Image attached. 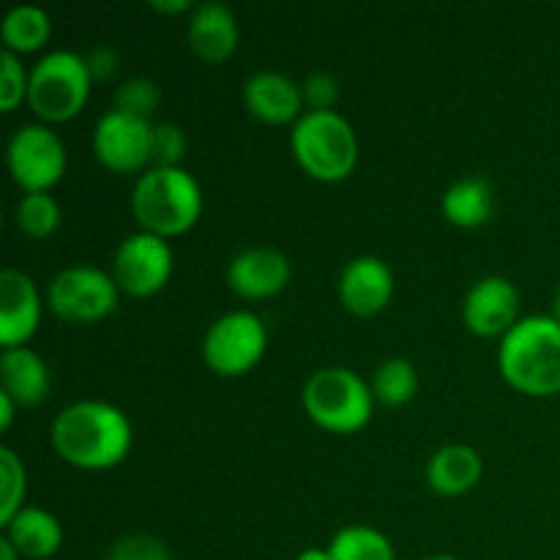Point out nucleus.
Masks as SVG:
<instances>
[{"label":"nucleus","mask_w":560,"mask_h":560,"mask_svg":"<svg viewBox=\"0 0 560 560\" xmlns=\"http://www.w3.org/2000/svg\"><path fill=\"white\" fill-rule=\"evenodd\" d=\"M293 277L288 255L268 246L238 252L228 266V284L238 299L266 301L282 293Z\"/></svg>","instance_id":"nucleus-15"},{"label":"nucleus","mask_w":560,"mask_h":560,"mask_svg":"<svg viewBox=\"0 0 560 560\" xmlns=\"http://www.w3.org/2000/svg\"><path fill=\"white\" fill-rule=\"evenodd\" d=\"M159 104H162V91H159L156 82L148 80V77H131V80H124L113 98V109L131 115V118L151 120V124Z\"/></svg>","instance_id":"nucleus-27"},{"label":"nucleus","mask_w":560,"mask_h":560,"mask_svg":"<svg viewBox=\"0 0 560 560\" xmlns=\"http://www.w3.org/2000/svg\"><path fill=\"white\" fill-rule=\"evenodd\" d=\"M334 560H397L392 539L372 525H345L328 545Z\"/></svg>","instance_id":"nucleus-23"},{"label":"nucleus","mask_w":560,"mask_h":560,"mask_svg":"<svg viewBox=\"0 0 560 560\" xmlns=\"http://www.w3.org/2000/svg\"><path fill=\"white\" fill-rule=\"evenodd\" d=\"M175 271L173 244L159 235L137 233L126 235L113 257V277L120 293L131 299H151L162 293Z\"/></svg>","instance_id":"nucleus-10"},{"label":"nucleus","mask_w":560,"mask_h":560,"mask_svg":"<svg viewBox=\"0 0 560 560\" xmlns=\"http://www.w3.org/2000/svg\"><path fill=\"white\" fill-rule=\"evenodd\" d=\"M498 372L525 397L545 399L560 394V323L556 317H523L501 339Z\"/></svg>","instance_id":"nucleus-2"},{"label":"nucleus","mask_w":560,"mask_h":560,"mask_svg":"<svg viewBox=\"0 0 560 560\" xmlns=\"http://www.w3.org/2000/svg\"><path fill=\"white\" fill-rule=\"evenodd\" d=\"M552 317H556V320L560 323V284L556 290V299H552Z\"/></svg>","instance_id":"nucleus-37"},{"label":"nucleus","mask_w":560,"mask_h":560,"mask_svg":"<svg viewBox=\"0 0 560 560\" xmlns=\"http://www.w3.org/2000/svg\"><path fill=\"white\" fill-rule=\"evenodd\" d=\"M301 405L312 424L331 435H355L375 413V394L359 372L348 366H323L312 372L301 392Z\"/></svg>","instance_id":"nucleus-5"},{"label":"nucleus","mask_w":560,"mask_h":560,"mask_svg":"<svg viewBox=\"0 0 560 560\" xmlns=\"http://www.w3.org/2000/svg\"><path fill=\"white\" fill-rule=\"evenodd\" d=\"M441 211L452 228L476 230L485 228L495 213V195L490 180L481 175H468L448 186L441 197Z\"/></svg>","instance_id":"nucleus-21"},{"label":"nucleus","mask_w":560,"mask_h":560,"mask_svg":"<svg viewBox=\"0 0 560 560\" xmlns=\"http://www.w3.org/2000/svg\"><path fill=\"white\" fill-rule=\"evenodd\" d=\"M295 560H334L331 552H328V547H306L304 552H299V558Z\"/></svg>","instance_id":"nucleus-35"},{"label":"nucleus","mask_w":560,"mask_h":560,"mask_svg":"<svg viewBox=\"0 0 560 560\" xmlns=\"http://www.w3.org/2000/svg\"><path fill=\"white\" fill-rule=\"evenodd\" d=\"M339 304L355 317H375L392 304L394 271L386 260L375 255L353 257L339 273Z\"/></svg>","instance_id":"nucleus-14"},{"label":"nucleus","mask_w":560,"mask_h":560,"mask_svg":"<svg viewBox=\"0 0 560 560\" xmlns=\"http://www.w3.org/2000/svg\"><path fill=\"white\" fill-rule=\"evenodd\" d=\"M27 470L11 448H0V525H9L25 509Z\"/></svg>","instance_id":"nucleus-26"},{"label":"nucleus","mask_w":560,"mask_h":560,"mask_svg":"<svg viewBox=\"0 0 560 560\" xmlns=\"http://www.w3.org/2000/svg\"><path fill=\"white\" fill-rule=\"evenodd\" d=\"M191 55L208 66L228 63L241 44V27L233 9L224 3H197L186 25Z\"/></svg>","instance_id":"nucleus-17"},{"label":"nucleus","mask_w":560,"mask_h":560,"mask_svg":"<svg viewBox=\"0 0 560 560\" xmlns=\"http://www.w3.org/2000/svg\"><path fill=\"white\" fill-rule=\"evenodd\" d=\"M295 164L320 184H342L359 164V137L342 113H304L290 131Z\"/></svg>","instance_id":"nucleus-4"},{"label":"nucleus","mask_w":560,"mask_h":560,"mask_svg":"<svg viewBox=\"0 0 560 560\" xmlns=\"http://www.w3.org/2000/svg\"><path fill=\"white\" fill-rule=\"evenodd\" d=\"M131 217L164 241L189 233L202 217V186L186 167H151L131 189Z\"/></svg>","instance_id":"nucleus-3"},{"label":"nucleus","mask_w":560,"mask_h":560,"mask_svg":"<svg viewBox=\"0 0 560 560\" xmlns=\"http://www.w3.org/2000/svg\"><path fill=\"white\" fill-rule=\"evenodd\" d=\"M268 328L255 312H228L208 326L202 361L219 377H244L266 359Z\"/></svg>","instance_id":"nucleus-8"},{"label":"nucleus","mask_w":560,"mask_h":560,"mask_svg":"<svg viewBox=\"0 0 560 560\" xmlns=\"http://www.w3.org/2000/svg\"><path fill=\"white\" fill-rule=\"evenodd\" d=\"M91 88L93 80L85 55L71 52V49H52L42 55L31 69L27 107L36 115L38 124H69L85 109Z\"/></svg>","instance_id":"nucleus-6"},{"label":"nucleus","mask_w":560,"mask_h":560,"mask_svg":"<svg viewBox=\"0 0 560 560\" xmlns=\"http://www.w3.org/2000/svg\"><path fill=\"white\" fill-rule=\"evenodd\" d=\"M44 301L38 284L20 268L0 271V345L25 348L42 326Z\"/></svg>","instance_id":"nucleus-13"},{"label":"nucleus","mask_w":560,"mask_h":560,"mask_svg":"<svg viewBox=\"0 0 560 560\" xmlns=\"http://www.w3.org/2000/svg\"><path fill=\"white\" fill-rule=\"evenodd\" d=\"M120 288L113 271L74 262L55 273L47 284V306L58 320L91 326L118 310Z\"/></svg>","instance_id":"nucleus-7"},{"label":"nucleus","mask_w":560,"mask_h":560,"mask_svg":"<svg viewBox=\"0 0 560 560\" xmlns=\"http://www.w3.org/2000/svg\"><path fill=\"white\" fill-rule=\"evenodd\" d=\"M0 38H3L5 52L16 55H33L44 49L52 38V20L42 5H16L0 22Z\"/></svg>","instance_id":"nucleus-22"},{"label":"nucleus","mask_w":560,"mask_h":560,"mask_svg":"<svg viewBox=\"0 0 560 560\" xmlns=\"http://www.w3.org/2000/svg\"><path fill=\"white\" fill-rule=\"evenodd\" d=\"M424 560H463V558H457V556H430Z\"/></svg>","instance_id":"nucleus-38"},{"label":"nucleus","mask_w":560,"mask_h":560,"mask_svg":"<svg viewBox=\"0 0 560 560\" xmlns=\"http://www.w3.org/2000/svg\"><path fill=\"white\" fill-rule=\"evenodd\" d=\"M485 476V459L474 446L465 443H448L438 448L427 463V485L435 495L459 498L476 490Z\"/></svg>","instance_id":"nucleus-19"},{"label":"nucleus","mask_w":560,"mask_h":560,"mask_svg":"<svg viewBox=\"0 0 560 560\" xmlns=\"http://www.w3.org/2000/svg\"><path fill=\"white\" fill-rule=\"evenodd\" d=\"M244 107L266 126L293 124L306 113L301 82L282 71H257L244 82Z\"/></svg>","instance_id":"nucleus-16"},{"label":"nucleus","mask_w":560,"mask_h":560,"mask_svg":"<svg viewBox=\"0 0 560 560\" xmlns=\"http://www.w3.org/2000/svg\"><path fill=\"white\" fill-rule=\"evenodd\" d=\"M55 454L77 470L118 468L135 446L129 416L104 399H80L55 416L49 430Z\"/></svg>","instance_id":"nucleus-1"},{"label":"nucleus","mask_w":560,"mask_h":560,"mask_svg":"<svg viewBox=\"0 0 560 560\" xmlns=\"http://www.w3.org/2000/svg\"><path fill=\"white\" fill-rule=\"evenodd\" d=\"M14 222L22 235L33 241L52 238L63 222L60 202L55 200L52 191H38V195H22L14 208Z\"/></svg>","instance_id":"nucleus-25"},{"label":"nucleus","mask_w":560,"mask_h":560,"mask_svg":"<svg viewBox=\"0 0 560 560\" xmlns=\"http://www.w3.org/2000/svg\"><path fill=\"white\" fill-rule=\"evenodd\" d=\"M301 93H304L306 113H334L339 104V82L337 77L328 71L317 69L310 71L301 82Z\"/></svg>","instance_id":"nucleus-30"},{"label":"nucleus","mask_w":560,"mask_h":560,"mask_svg":"<svg viewBox=\"0 0 560 560\" xmlns=\"http://www.w3.org/2000/svg\"><path fill=\"white\" fill-rule=\"evenodd\" d=\"M107 560H173V556L164 541L148 534H131L115 541Z\"/></svg>","instance_id":"nucleus-31"},{"label":"nucleus","mask_w":560,"mask_h":560,"mask_svg":"<svg viewBox=\"0 0 560 560\" xmlns=\"http://www.w3.org/2000/svg\"><path fill=\"white\" fill-rule=\"evenodd\" d=\"M520 320V290L506 277H485L465 293L463 323L474 337L503 339Z\"/></svg>","instance_id":"nucleus-12"},{"label":"nucleus","mask_w":560,"mask_h":560,"mask_svg":"<svg viewBox=\"0 0 560 560\" xmlns=\"http://www.w3.org/2000/svg\"><path fill=\"white\" fill-rule=\"evenodd\" d=\"M27 88H31V71L22 66V58L3 49L0 55V109L14 113L22 102L27 104Z\"/></svg>","instance_id":"nucleus-28"},{"label":"nucleus","mask_w":560,"mask_h":560,"mask_svg":"<svg viewBox=\"0 0 560 560\" xmlns=\"http://www.w3.org/2000/svg\"><path fill=\"white\" fill-rule=\"evenodd\" d=\"M20 405L9 397L5 392H0V432H9L11 424H14V416Z\"/></svg>","instance_id":"nucleus-34"},{"label":"nucleus","mask_w":560,"mask_h":560,"mask_svg":"<svg viewBox=\"0 0 560 560\" xmlns=\"http://www.w3.org/2000/svg\"><path fill=\"white\" fill-rule=\"evenodd\" d=\"M372 394L383 408H405L419 394V370L408 359H386L372 375Z\"/></svg>","instance_id":"nucleus-24"},{"label":"nucleus","mask_w":560,"mask_h":560,"mask_svg":"<svg viewBox=\"0 0 560 560\" xmlns=\"http://www.w3.org/2000/svg\"><path fill=\"white\" fill-rule=\"evenodd\" d=\"M151 9L159 11V14H191L197 5L189 3V0H153Z\"/></svg>","instance_id":"nucleus-33"},{"label":"nucleus","mask_w":560,"mask_h":560,"mask_svg":"<svg viewBox=\"0 0 560 560\" xmlns=\"http://www.w3.org/2000/svg\"><path fill=\"white\" fill-rule=\"evenodd\" d=\"M0 560H22L20 552L14 550V545H11V541L5 539V536H3V539H0Z\"/></svg>","instance_id":"nucleus-36"},{"label":"nucleus","mask_w":560,"mask_h":560,"mask_svg":"<svg viewBox=\"0 0 560 560\" xmlns=\"http://www.w3.org/2000/svg\"><path fill=\"white\" fill-rule=\"evenodd\" d=\"M85 63L88 71H91L93 85H96V82H107L118 74L120 55L115 52L113 47H107V44H102V47H93L91 52L85 55Z\"/></svg>","instance_id":"nucleus-32"},{"label":"nucleus","mask_w":560,"mask_h":560,"mask_svg":"<svg viewBox=\"0 0 560 560\" xmlns=\"http://www.w3.org/2000/svg\"><path fill=\"white\" fill-rule=\"evenodd\" d=\"M151 120L107 109L93 126V156L109 173L142 175L145 170H151Z\"/></svg>","instance_id":"nucleus-11"},{"label":"nucleus","mask_w":560,"mask_h":560,"mask_svg":"<svg viewBox=\"0 0 560 560\" xmlns=\"http://www.w3.org/2000/svg\"><path fill=\"white\" fill-rule=\"evenodd\" d=\"M3 536L14 545V550L27 560H49L52 556H58L66 539L60 520L42 506L22 509V512L5 525Z\"/></svg>","instance_id":"nucleus-20"},{"label":"nucleus","mask_w":560,"mask_h":560,"mask_svg":"<svg viewBox=\"0 0 560 560\" xmlns=\"http://www.w3.org/2000/svg\"><path fill=\"white\" fill-rule=\"evenodd\" d=\"M186 151H189V140L180 126L153 124V140H151V167H180Z\"/></svg>","instance_id":"nucleus-29"},{"label":"nucleus","mask_w":560,"mask_h":560,"mask_svg":"<svg viewBox=\"0 0 560 560\" xmlns=\"http://www.w3.org/2000/svg\"><path fill=\"white\" fill-rule=\"evenodd\" d=\"M0 392L9 394L20 408H36L47 402L52 392V372L49 364L25 345V348L3 350L0 355Z\"/></svg>","instance_id":"nucleus-18"},{"label":"nucleus","mask_w":560,"mask_h":560,"mask_svg":"<svg viewBox=\"0 0 560 560\" xmlns=\"http://www.w3.org/2000/svg\"><path fill=\"white\" fill-rule=\"evenodd\" d=\"M5 164L9 175L22 195L52 191L63 180L69 153L66 142L52 126L25 124L11 135L5 145Z\"/></svg>","instance_id":"nucleus-9"}]
</instances>
